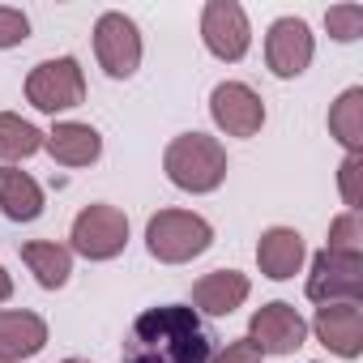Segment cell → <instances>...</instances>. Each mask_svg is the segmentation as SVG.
Listing matches in <instances>:
<instances>
[{
	"mask_svg": "<svg viewBox=\"0 0 363 363\" xmlns=\"http://www.w3.org/2000/svg\"><path fill=\"white\" fill-rule=\"evenodd\" d=\"M214 337L201 325V316L184 303L145 308L128 337H124V363H210Z\"/></svg>",
	"mask_w": 363,
	"mask_h": 363,
	"instance_id": "6da1fadb",
	"label": "cell"
},
{
	"mask_svg": "<svg viewBox=\"0 0 363 363\" xmlns=\"http://www.w3.org/2000/svg\"><path fill=\"white\" fill-rule=\"evenodd\" d=\"M162 171H167L171 184L184 189V193H214L227 179V150L218 145V137L179 133L162 154Z\"/></svg>",
	"mask_w": 363,
	"mask_h": 363,
	"instance_id": "7a4b0ae2",
	"label": "cell"
},
{
	"mask_svg": "<svg viewBox=\"0 0 363 363\" xmlns=\"http://www.w3.org/2000/svg\"><path fill=\"white\" fill-rule=\"evenodd\" d=\"M210 244H214V227L193 210H158L145 223V248L162 265H184L210 252Z\"/></svg>",
	"mask_w": 363,
	"mask_h": 363,
	"instance_id": "3957f363",
	"label": "cell"
},
{
	"mask_svg": "<svg viewBox=\"0 0 363 363\" xmlns=\"http://www.w3.org/2000/svg\"><path fill=\"white\" fill-rule=\"evenodd\" d=\"M86 99V73L73 56H56V60H43L30 69L26 77V103L56 116V111H69V107H82Z\"/></svg>",
	"mask_w": 363,
	"mask_h": 363,
	"instance_id": "277c9868",
	"label": "cell"
},
{
	"mask_svg": "<svg viewBox=\"0 0 363 363\" xmlns=\"http://www.w3.org/2000/svg\"><path fill=\"white\" fill-rule=\"evenodd\" d=\"M69 240H73L69 252H82L86 261H111V257H120L124 244H128V218H124V210L94 201V206H86V210L73 218Z\"/></svg>",
	"mask_w": 363,
	"mask_h": 363,
	"instance_id": "5b68a950",
	"label": "cell"
},
{
	"mask_svg": "<svg viewBox=\"0 0 363 363\" xmlns=\"http://www.w3.org/2000/svg\"><path fill=\"white\" fill-rule=\"evenodd\" d=\"M308 299L320 303V308H325V303H359V299H363V257L320 248V252L312 257Z\"/></svg>",
	"mask_w": 363,
	"mask_h": 363,
	"instance_id": "8992f818",
	"label": "cell"
},
{
	"mask_svg": "<svg viewBox=\"0 0 363 363\" xmlns=\"http://www.w3.org/2000/svg\"><path fill=\"white\" fill-rule=\"evenodd\" d=\"M94 56L107 77L124 82L141 69V30L124 13H103L94 22Z\"/></svg>",
	"mask_w": 363,
	"mask_h": 363,
	"instance_id": "52a82bcc",
	"label": "cell"
},
{
	"mask_svg": "<svg viewBox=\"0 0 363 363\" xmlns=\"http://www.w3.org/2000/svg\"><path fill=\"white\" fill-rule=\"evenodd\" d=\"M201 39L210 48V56H218L227 65L244 60L252 48V26H248L244 5H235V0H210L201 9Z\"/></svg>",
	"mask_w": 363,
	"mask_h": 363,
	"instance_id": "ba28073f",
	"label": "cell"
},
{
	"mask_svg": "<svg viewBox=\"0 0 363 363\" xmlns=\"http://www.w3.org/2000/svg\"><path fill=\"white\" fill-rule=\"evenodd\" d=\"M248 342H252L261 354H295V350L308 342V320L299 316V308L274 299V303H265L261 312H252V320H248Z\"/></svg>",
	"mask_w": 363,
	"mask_h": 363,
	"instance_id": "9c48e42d",
	"label": "cell"
},
{
	"mask_svg": "<svg viewBox=\"0 0 363 363\" xmlns=\"http://www.w3.org/2000/svg\"><path fill=\"white\" fill-rule=\"evenodd\" d=\"M210 116L227 137H257L265 124V103L244 82H218L210 94Z\"/></svg>",
	"mask_w": 363,
	"mask_h": 363,
	"instance_id": "30bf717a",
	"label": "cell"
},
{
	"mask_svg": "<svg viewBox=\"0 0 363 363\" xmlns=\"http://www.w3.org/2000/svg\"><path fill=\"white\" fill-rule=\"evenodd\" d=\"M316 56V39L303 18H278L265 35V65L274 77H299Z\"/></svg>",
	"mask_w": 363,
	"mask_h": 363,
	"instance_id": "8fae6325",
	"label": "cell"
},
{
	"mask_svg": "<svg viewBox=\"0 0 363 363\" xmlns=\"http://www.w3.org/2000/svg\"><path fill=\"white\" fill-rule=\"evenodd\" d=\"M312 333L342 359H359L363 354V308L359 303H325L316 308Z\"/></svg>",
	"mask_w": 363,
	"mask_h": 363,
	"instance_id": "7c38bea8",
	"label": "cell"
},
{
	"mask_svg": "<svg viewBox=\"0 0 363 363\" xmlns=\"http://www.w3.org/2000/svg\"><path fill=\"white\" fill-rule=\"evenodd\" d=\"M43 346H48V320L39 312H26V308L0 312V359L5 363L35 359Z\"/></svg>",
	"mask_w": 363,
	"mask_h": 363,
	"instance_id": "4fadbf2b",
	"label": "cell"
},
{
	"mask_svg": "<svg viewBox=\"0 0 363 363\" xmlns=\"http://www.w3.org/2000/svg\"><path fill=\"white\" fill-rule=\"evenodd\" d=\"M252 282L248 274L240 269H214L206 278L193 282V312H206V316H231L235 308H244Z\"/></svg>",
	"mask_w": 363,
	"mask_h": 363,
	"instance_id": "5bb4252c",
	"label": "cell"
},
{
	"mask_svg": "<svg viewBox=\"0 0 363 363\" xmlns=\"http://www.w3.org/2000/svg\"><path fill=\"white\" fill-rule=\"evenodd\" d=\"M43 150L60 162V167H90L103 158V137L99 128L82 124V120H60L48 137H43Z\"/></svg>",
	"mask_w": 363,
	"mask_h": 363,
	"instance_id": "9a60e30c",
	"label": "cell"
},
{
	"mask_svg": "<svg viewBox=\"0 0 363 363\" xmlns=\"http://www.w3.org/2000/svg\"><path fill=\"white\" fill-rule=\"evenodd\" d=\"M257 265L274 282L295 278L299 265H303V235L295 227H269V231H261V240H257Z\"/></svg>",
	"mask_w": 363,
	"mask_h": 363,
	"instance_id": "2e32d148",
	"label": "cell"
},
{
	"mask_svg": "<svg viewBox=\"0 0 363 363\" xmlns=\"http://www.w3.org/2000/svg\"><path fill=\"white\" fill-rule=\"evenodd\" d=\"M0 210H5L9 223H35L43 214L39 179L18 171V167H0Z\"/></svg>",
	"mask_w": 363,
	"mask_h": 363,
	"instance_id": "e0dca14e",
	"label": "cell"
},
{
	"mask_svg": "<svg viewBox=\"0 0 363 363\" xmlns=\"http://www.w3.org/2000/svg\"><path fill=\"white\" fill-rule=\"evenodd\" d=\"M22 261L30 265V274H35V282L43 291H60L69 282V274H73V252L65 244H56V240H26Z\"/></svg>",
	"mask_w": 363,
	"mask_h": 363,
	"instance_id": "ac0fdd59",
	"label": "cell"
},
{
	"mask_svg": "<svg viewBox=\"0 0 363 363\" xmlns=\"http://www.w3.org/2000/svg\"><path fill=\"white\" fill-rule=\"evenodd\" d=\"M329 133L346 145V154H363V90L350 86L329 107Z\"/></svg>",
	"mask_w": 363,
	"mask_h": 363,
	"instance_id": "d6986e66",
	"label": "cell"
},
{
	"mask_svg": "<svg viewBox=\"0 0 363 363\" xmlns=\"http://www.w3.org/2000/svg\"><path fill=\"white\" fill-rule=\"evenodd\" d=\"M43 137L48 133H39L30 120H22V116H13V111H0V162H18V158H30V154H39L43 150Z\"/></svg>",
	"mask_w": 363,
	"mask_h": 363,
	"instance_id": "ffe728a7",
	"label": "cell"
},
{
	"mask_svg": "<svg viewBox=\"0 0 363 363\" xmlns=\"http://www.w3.org/2000/svg\"><path fill=\"white\" fill-rule=\"evenodd\" d=\"M325 248L329 252H354V257H363V218H359V210H346V214H337L329 223V244Z\"/></svg>",
	"mask_w": 363,
	"mask_h": 363,
	"instance_id": "44dd1931",
	"label": "cell"
},
{
	"mask_svg": "<svg viewBox=\"0 0 363 363\" xmlns=\"http://www.w3.org/2000/svg\"><path fill=\"white\" fill-rule=\"evenodd\" d=\"M325 26L337 43H354L363 35V5H329Z\"/></svg>",
	"mask_w": 363,
	"mask_h": 363,
	"instance_id": "7402d4cb",
	"label": "cell"
},
{
	"mask_svg": "<svg viewBox=\"0 0 363 363\" xmlns=\"http://www.w3.org/2000/svg\"><path fill=\"white\" fill-rule=\"evenodd\" d=\"M26 39H30V18L22 9L0 5V48H18Z\"/></svg>",
	"mask_w": 363,
	"mask_h": 363,
	"instance_id": "603a6c76",
	"label": "cell"
},
{
	"mask_svg": "<svg viewBox=\"0 0 363 363\" xmlns=\"http://www.w3.org/2000/svg\"><path fill=\"white\" fill-rule=\"evenodd\" d=\"M359 167H363V154H346V162H342V171H337L346 210H354V206H359V189H354V179H359Z\"/></svg>",
	"mask_w": 363,
	"mask_h": 363,
	"instance_id": "cb8c5ba5",
	"label": "cell"
},
{
	"mask_svg": "<svg viewBox=\"0 0 363 363\" xmlns=\"http://www.w3.org/2000/svg\"><path fill=\"white\" fill-rule=\"evenodd\" d=\"M210 363H261V350H257L248 337H235V342H227Z\"/></svg>",
	"mask_w": 363,
	"mask_h": 363,
	"instance_id": "d4e9b609",
	"label": "cell"
},
{
	"mask_svg": "<svg viewBox=\"0 0 363 363\" xmlns=\"http://www.w3.org/2000/svg\"><path fill=\"white\" fill-rule=\"evenodd\" d=\"M13 299V278H9V269L0 265V303H9Z\"/></svg>",
	"mask_w": 363,
	"mask_h": 363,
	"instance_id": "484cf974",
	"label": "cell"
},
{
	"mask_svg": "<svg viewBox=\"0 0 363 363\" xmlns=\"http://www.w3.org/2000/svg\"><path fill=\"white\" fill-rule=\"evenodd\" d=\"M65 363H86V359H65Z\"/></svg>",
	"mask_w": 363,
	"mask_h": 363,
	"instance_id": "4316f807",
	"label": "cell"
},
{
	"mask_svg": "<svg viewBox=\"0 0 363 363\" xmlns=\"http://www.w3.org/2000/svg\"><path fill=\"white\" fill-rule=\"evenodd\" d=\"M0 363H5V359H0Z\"/></svg>",
	"mask_w": 363,
	"mask_h": 363,
	"instance_id": "83f0119b",
	"label": "cell"
}]
</instances>
